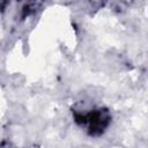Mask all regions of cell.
Masks as SVG:
<instances>
[{
	"label": "cell",
	"mask_w": 148,
	"mask_h": 148,
	"mask_svg": "<svg viewBox=\"0 0 148 148\" xmlns=\"http://www.w3.org/2000/svg\"><path fill=\"white\" fill-rule=\"evenodd\" d=\"M82 123L88 126V131L91 135H98L103 133L110 123V114L106 110H94L88 114L82 116Z\"/></svg>",
	"instance_id": "1"
}]
</instances>
